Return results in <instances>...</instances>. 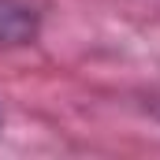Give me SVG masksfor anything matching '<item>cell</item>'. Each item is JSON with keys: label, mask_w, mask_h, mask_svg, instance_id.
I'll return each instance as SVG.
<instances>
[{"label": "cell", "mask_w": 160, "mask_h": 160, "mask_svg": "<svg viewBox=\"0 0 160 160\" xmlns=\"http://www.w3.org/2000/svg\"><path fill=\"white\" fill-rule=\"evenodd\" d=\"M45 11L34 0H0V48H30L38 45Z\"/></svg>", "instance_id": "cell-1"}, {"label": "cell", "mask_w": 160, "mask_h": 160, "mask_svg": "<svg viewBox=\"0 0 160 160\" xmlns=\"http://www.w3.org/2000/svg\"><path fill=\"white\" fill-rule=\"evenodd\" d=\"M153 116H157V119H160V104H157V108H153Z\"/></svg>", "instance_id": "cell-2"}]
</instances>
